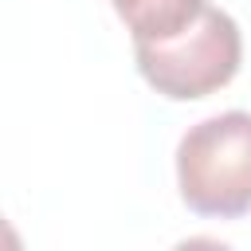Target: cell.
Here are the masks:
<instances>
[{
    "label": "cell",
    "instance_id": "1",
    "mask_svg": "<svg viewBox=\"0 0 251 251\" xmlns=\"http://www.w3.org/2000/svg\"><path fill=\"white\" fill-rule=\"evenodd\" d=\"M176 188L188 212L208 220H239L251 212V114L224 110L176 145Z\"/></svg>",
    "mask_w": 251,
    "mask_h": 251
},
{
    "label": "cell",
    "instance_id": "2",
    "mask_svg": "<svg viewBox=\"0 0 251 251\" xmlns=\"http://www.w3.org/2000/svg\"><path fill=\"white\" fill-rule=\"evenodd\" d=\"M141 78L173 98V102H196L216 90H224L243 63V35L239 24L224 12L204 4V12L176 35L157 43H133Z\"/></svg>",
    "mask_w": 251,
    "mask_h": 251
},
{
    "label": "cell",
    "instance_id": "3",
    "mask_svg": "<svg viewBox=\"0 0 251 251\" xmlns=\"http://www.w3.org/2000/svg\"><path fill=\"white\" fill-rule=\"evenodd\" d=\"M133 43H157L184 31L208 0H110Z\"/></svg>",
    "mask_w": 251,
    "mask_h": 251
}]
</instances>
